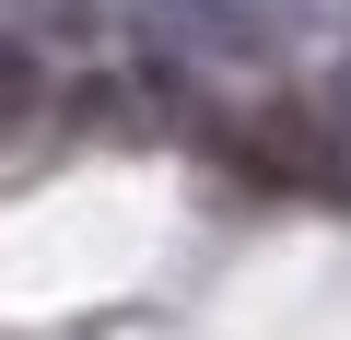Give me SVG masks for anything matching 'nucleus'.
Here are the masks:
<instances>
[{
    "mask_svg": "<svg viewBox=\"0 0 351 340\" xmlns=\"http://www.w3.org/2000/svg\"><path fill=\"white\" fill-rule=\"evenodd\" d=\"M36 94H47L36 47H0V129H24V117H36Z\"/></svg>",
    "mask_w": 351,
    "mask_h": 340,
    "instance_id": "obj_1",
    "label": "nucleus"
}]
</instances>
